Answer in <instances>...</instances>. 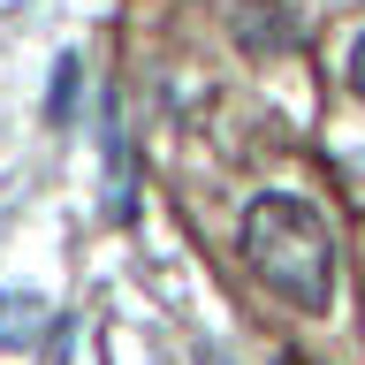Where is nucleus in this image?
<instances>
[{
    "label": "nucleus",
    "instance_id": "obj_1",
    "mask_svg": "<svg viewBox=\"0 0 365 365\" xmlns=\"http://www.w3.org/2000/svg\"><path fill=\"white\" fill-rule=\"evenodd\" d=\"M244 259L274 297H289L297 312H327L335 304V244H327V221L304 198H282V190L251 198Z\"/></svg>",
    "mask_w": 365,
    "mask_h": 365
},
{
    "label": "nucleus",
    "instance_id": "obj_2",
    "mask_svg": "<svg viewBox=\"0 0 365 365\" xmlns=\"http://www.w3.org/2000/svg\"><path fill=\"white\" fill-rule=\"evenodd\" d=\"M38 327H46V304L31 289H8V297H0V350H31Z\"/></svg>",
    "mask_w": 365,
    "mask_h": 365
},
{
    "label": "nucleus",
    "instance_id": "obj_3",
    "mask_svg": "<svg viewBox=\"0 0 365 365\" xmlns=\"http://www.w3.org/2000/svg\"><path fill=\"white\" fill-rule=\"evenodd\" d=\"M76 84H84V61H76V53H61L53 91H46V114H53V122H68V114H76Z\"/></svg>",
    "mask_w": 365,
    "mask_h": 365
},
{
    "label": "nucleus",
    "instance_id": "obj_4",
    "mask_svg": "<svg viewBox=\"0 0 365 365\" xmlns=\"http://www.w3.org/2000/svg\"><path fill=\"white\" fill-rule=\"evenodd\" d=\"M350 91H358V99H365V31H358V38H350Z\"/></svg>",
    "mask_w": 365,
    "mask_h": 365
}]
</instances>
